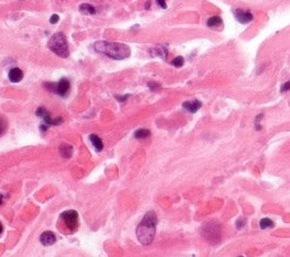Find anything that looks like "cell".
<instances>
[{
  "label": "cell",
  "mask_w": 290,
  "mask_h": 257,
  "mask_svg": "<svg viewBox=\"0 0 290 257\" xmlns=\"http://www.w3.org/2000/svg\"><path fill=\"white\" fill-rule=\"evenodd\" d=\"M93 48L96 52L105 55L115 60H122L130 56V48L125 43L98 41L93 44Z\"/></svg>",
  "instance_id": "1"
},
{
  "label": "cell",
  "mask_w": 290,
  "mask_h": 257,
  "mask_svg": "<svg viewBox=\"0 0 290 257\" xmlns=\"http://www.w3.org/2000/svg\"><path fill=\"white\" fill-rule=\"evenodd\" d=\"M156 224H158L156 214L153 211L147 212L136 229V236L141 244L146 246L153 241V238L155 235Z\"/></svg>",
  "instance_id": "2"
},
{
  "label": "cell",
  "mask_w": 290,
  "mask_h": 257,
  "mask_svg": "<svg viewBox=\"0 0 290 257\" xmlns=\"http://www.w3.org/2000/svg\"><path fill=\"white\" fill-rule=\"evenodd\" d=\"M48 48L53 53L61 58H67L69 56V49H68V42L64 33L58 32L50 38L48 42Z\"/></svg>",
  "instance_id": "3"
},
{
  "label": "cell",
  "mask_w": 290,
  "mask_h": 257,
  "mask_svg": "<svg viewBox=\"0 0 290 257\" xmlns=\"http://www.w3.org/2000/svg\"><path fill=\"white\" fill-rule=\"evenodd\" d=\"M44 86L47 87V90L50 92L56 93L59 96H66V95L69 93L70 90V83L68 79L62 78L58 83H45Z\"/></svg>",
  "instance_id": "4"
},
{
  "label": "cell",
  "mask_w": 290,
  "mask_h": 257,
  "mask_svg": "<svg viewBox=\"0 0 290 257\" xmlns=\"http://www.w3.org/2000/svg\"><path fill=\"white\" fill-rule=\"evenodd\" d=\"M60 219L64 221L70 232L76 231V229L78 228V213L76 211H66L64 213H61Z\"/></svg>",
  "instance_id": "5"
},
{
  "label": "cell",
  "mask_w": 290,
  "mask_h": 257,
  "mask_svg": "<svg viewBox=\"0 0 290 257\" xmlns=\"http://www.w3.org/2000/svg\"><path fill=\"white\" fill-rule=\"evenodd\" d=\"M36 116L40 117V118H43L44 119V124H47L50 127V126H58V125H60L64 120H62V118H56V119H52L51 117H50V113H49L48 110H45L43 107H40L38 108V110H36Z\"/></svg>",
  "instance_id": "6"
},
{
  "label": "cell",
  "mask_w": 290,
  "mask_h": 257,
  "mask_svg": "<svg viewBox=\"0 0 290 257\" xmlns=\"http://www.w3.org/2000/svg\"><path fill=\"white\" fill-rule=\"evenodd\" d=\"M235 17L237 18V21H238L240 24H247V23L252 22L253 15H252L249 12H245V10L238 9V10L235 12Z\"/></svg>",
  "instance_id": "7"
},
{
  "label": "cell",
  "mask_w": 290,
  "mask_h": 257,
  "mask_svg": "<svg viewBox=\"0 0 290 257\" xmlns=\"http://www.w3.org/2000/svg\"><path fill=\"white\" fill-rule=\"evenodd\" d=\"M40 241L43 246H50L56 242V236L55 233L51 231H45L43 232L41 237H40Z\"/></svg>",
  "instance_id": "8"
},
{
  "label": "cell",
  "mask_w": 290,
  "mask_h": 257,
  "mask_svg": "<svg viewBox=\"0 0 290 257\" xmlns=\"http://www.w3.org/2000/svg\"><path fill=\"white\" fill-rule=\"evenodd\" d=\"M23 76H24V74H23V72L19 68L10 69V72H9V74H8L9 81L13 82V83H18V82H21L23 79Z\"/></svg>",
  "instance_id": "9"
},
{
  "label": "cell",
  "mask_w": 290,
  "mask_h": 257,
  "mask_svg": "<svg viewBox=\"0 0 290 257\" xmlns=\"http://www.w3.org/2000/svg\"><path fill=\"white\" fill-rule=\"evenodd\" d=\"M182 107L185 110L187 111L192 112V113H195V112L198 110L199 108L202 107V103L199 102L198 100H194V101H187L182 104Z\"/></svg>",
  "instance_id": "10"
},
{
  "label": "cell",
  "mask_w": 290,
  "mask_h": 257,
  "mask_svg": "<svg viewBox=\"0 0 290 257\" xmlns=\"http://www.w3.org/2000/svg\"><path fill=\"white\" fill-rule=\"evenodd\" d=\"M90 141H91L92 145H93V147L98 152H101L102 151V149H103V143H102V139L98 136V135H95V134H92V135H90Z\"/></svg>",
  "instance_id": "11"
},
{
  "label": "cell",
  "mask_w": 290,
  "mask_h": 257,
  "mask_svg": "<svg viewBox=\"0 0 290 257\" xmlns=\"http://www.w3.org/2000/svg\"><path fill=\"white\" fill-rule=\"evenodd\" d=\"M59 152H60V154L62 158L68 159L72 156V154H73V147H72L70 145H68V144H64V145L60 146Z\"/></svg>",
  "instance_id": "12"
},
{
  "label": "cell",
  "mask_w": 290,
  "mask_h": 257,
  "mask_svg": "<svg viewBox=\"0 0 290 257\" xmlns=\"http://www.w3.org/2000/svg\"><path fill=\"white\" fill-rule=\"evenodd\" d=\"M79 10H81V13L86 14V15H94L96 13L95 8L90 4H82L79 6Z\"/></svg>",
  "instance_id": "13"
},
{
  "label": "cell",
  "mask_w": 290,
  "mask_h": 257,
  "mask_svg": "<svg viewBox=\"0 0 290 257\" xmlns=\"http://www.w3.org/2000/svg\"><path fill=\"white\" fill-rule=\"evenodd\" d=\"M150 135H151V132H150L148 129H145V128L138 129V130H136L134 134L135 138H137V139H144V138H147Z\"/></svg>",
  "instance_id": "14"
},
{
  "label": "cell",
  "mask_w": 290,
  "mask_h": 257,
  "mask_svg": "<svg viewBox=\"0 0 290 257\" xmlns=\"http://www.w3.org/2000/svg\"><path fill=\"white\" fill-rule=\"evenodd\" d=\"M222 24V19L219 16H213V17L208 18V27H215L218 25Z\"/></svg>",
  "instance_id": "15"
},
{
  "label": "cell",
  "mask_w": 290,
  "mask_h": 257,
  "mask_svg": "<svg viewBox=\"0 0 290 257\" xmlns=\"http://www.w3.org/2000/svg\"><path fill=\"white\" fill-rule=\"evenodd\" d=\"M273 225H274V224H273V222L270 219H263V220H261V222H260V227L262 228V229L272 228Z\"/></svg>",
  "instance_id": "16"
},
{
  "label": "cell",
  "mask_w": 290,
  "mask_h": 257,
  "mask_svg": "<svg viewBox=\"0 0 290 257\" xmlns=\"http://www.w3.org/2000/svg\"><path fill=\"white\" fill-rule=\"evenodd\" d=\"M184 62H185V60H184L182 57H177V58H175V59L171 61V65L175 66V67H177V68H179V67H182V65H184Z\"/></svg>",
  "instance_id": "17"
},
{
  "label": "cell",
  "mask_w": 290,
  "mask_h": 257,
  "mask_svg": "<svg viewBox=\"0 0 290 257\" xmlns=\"http://www.w3.org/2000/svg\"><path fill=\"white\" fill-rule=\"evenodd\" d=\"M6 128H7V125H6V121H5L2 118H0V136H2L6 132Z\"/></svg>",
  "instance_id": "18"
},
{
  "label": "cell",
  "mask_w": 290,
  "mask_h": 257,
  "mask_svg": "<svg viewBox=\"0 0 290 257\" xmlns=\"http://www.w3.org/2000/svg\"><path fill=\"white\" fill-rule=\"evenodd\" d=\"M147 86H148L152 91H158L159 88H160V85H159V84H155V83H153V82H150V83L147 84Z\"/></svg>",
  "instance_id": "19"
},
{
  "label": "cell",
  "mask_w": 290,
  "mask_h": 257,
  "mask_svg": "<svg viewBox=\"0 0 290 257\" xmlns=\"http://www.w3.org/2000/svg\"><path fill=\"white\" fill-rule=\"evenodd\" d=\"M58 22H59V16H58L57 14H53L51 17H50V23H51V24H57Z\"/></svg>",
  "instance_id": "20"
},
{
  "label": "cell",
  "mask_w": 290,
  "mask_h": 257,
  "mask_svg": "<svg viewBox=\"0 0 290 257\" xmlns=\"http://www.w3.org/2000/svg\"><path fill=\"white\" fill-rule=\"evenodd\" d=\"M287 91H290V81L286 82V83L281 86V92H287Z\"/></svg>",
  "instance_id": "21"
},
{
  "label": "cell",
  "mask_w": 290,
  "mask_h": 257,
  "mask_svg": "<svg viewBox=\"0 0 290 257\" xmlns=\"http://www.w3.org/2000/svg\"><path fill=\"white\" fill-rule=\"evenodd\" d=\"M156 2H158V5L160 6L161 8H167V4H165V0H156Z\"/></svg>",
  "instance_id": "22"
},
{
  "label": "cell",
  "mask_w": 290,
  "mask_h": 257,
  "mask_svg": "<svg viewBox=\"0 0 290 257\" xmlns=\"http://www.w3.org/2000/svg\"><path fill=\"white\" fill-rule=\"evenodd\" d=\"M2 231H4V227H2V223L0 222V233H2Z\"/></svg>",
  "instance_id": "23"
},
{
  "label": "cell",
  "mask_w": 290,
  "mask_h": 257,
  "mask_svg": "<svg viewBox=\"0 0 290 257\" xmlns=\"http://www.w3.org/2000/svg\"><path fill=\"white\" fill-rule=\"evenodd\" d=\"M150 6H151V4H150V2H148V1H147L146 4H145V8H146V9H148V7H150Z\"/></svg>",
  "instance_id": "24"
},
{
  "label": "cell",
  "mask_w": 290,
  "mask_h": 257,
  "mask_svg": "<svg viewBox=\"0 0 290 257\" xmlns=\"http://www.w3.org/2000/svg\"><path fill=\"white\" fill-rule=\"evenodd\" d=\"M2 204V195H0V205Z\"/></svg>",
  "instance_id": "25"
}]
</instances>
